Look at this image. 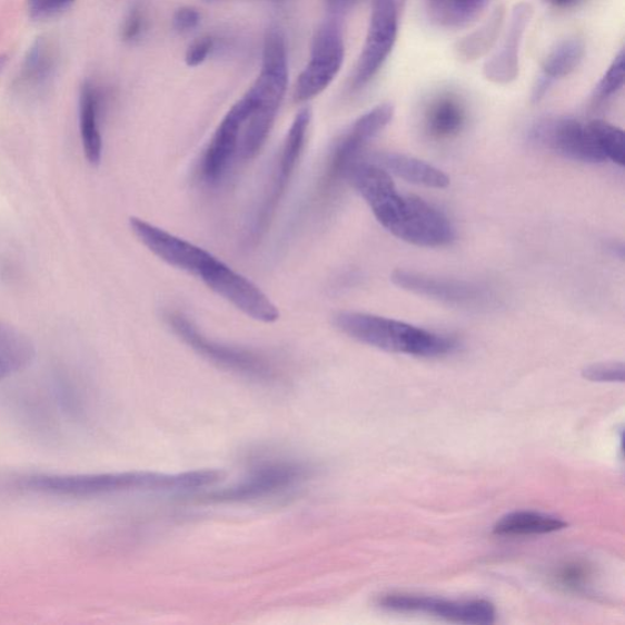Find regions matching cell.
Returning a JSON list of instances; mask_svg holds the SVG:
<instances>
[{"mask_svg":"<svg viewBox=\"0 0 625 625\" xmlns=\"http://www.w3.org/2000/svg\"><path fill=\"white\" fill-rule=\"evenodd\" d=\"M220 473L215 470L166 475L149 472L51 474L24 473L11 475L2 484L14 494L58 499H93L131 492H183L215 484Z\"/></svg>","mask_w":625,"mask_h":625,"instance_id":"1","label":"cell"},{"mask_svg":"<svg viewBox=\"0 0 625 625\" xmlns=\"http://www.w3.org/2000/svg\"><path fill=\"white\" fill-rule=\"evenodd\" d=\"M529 140L560 157L589 165L606 161L589 125L572 118H546L529 130Z\"/></svg>","mask_w":625,"mask_h":625,"instance_id":"8","label":"cell"},{"mask_svg":"<svg viewBox=\"0 0 625 625\" xmlns=\"http://www.w3.org/2000/svg\"><path fill=\"white\" fill-rule=\"evenodd\" d=\"M625 79V54L621 49L612 65L605 72L602 80L598 81L594 91V102L603 103L608 98L615 96L623 87Z\"/></svg>","mask_w":625,"mask_h":625,"instance_id":"26","label":"cell"},{"mask_svg":"<svg viewBox=\"0 0 625 625\" xmlns=\"http://www.w3.org/2000/svg\"><path fill=\"white\" fill-rule=\"evenodd\" d=\"M36 349L27 335L0 321V384L27 369Z\"/></svg>","mask_w":625,"mask_h":625,"instance_id":"20","label":"cell"},{"mask_svg":"<svg viewBox=\"0 0 625 625\" xmlns=\"http://www.w3.org/2000/svg\"><path fill=\"white\" fill-rule=\"evenodd\" d=\"M306 469L292 464L268 465L258 468L251 477L229 489L212 494L210 497L219 503H239L257 499L292 486L305 478Z\"/></svg>","mask_w":625,"mask_h":625,"instance_id":"14","label":"cell"},{"mask_svg":"<svg viewBox=\"0 0 625 625\" xmlns=\"http://www.w3.org/2000/svg\"><path fill=\"white\" fill-rule=\"evenodd\" d=\"M267 2L272 4H282L286 2V0H267Z\"/></svg>","mask_w":625,"mask_h":625,"instance_id":"34","label":"cell"},{"mask_svg":"<svg viewBox=\"0 0 625 625\" xmlns=\"http://www.w3.org/2000/svg\"><path fill=\"white\" fill-rule=\"evenodd\" d=\"M345 179L365 199L374 217L394 235L405 217L407 196L398 194L390 172L369 160L358 159Z\"/></svg>","mask_w":625,"mask_h":625,"instance_id":"6","label":"cell"},{"mask_svg":"<svg viewBox=\"0 0 625 625\" xmlns=\"http://www.w3.org/2000/svg\"><path fill=\"white\" fill-rule=\"evenodd\" d=\"M255 101L246 92L225 115L212 135L204 159V175L207 181H220L237 161L242 125L251 115Z\"/></svg>","mask_w":625,"mask_h":625,"instance_id":"11","label":"cell"},{"mask_svg":"<svg viewBox=\"0 0 625 625\" xmlns=\"http://www.w3.org/2000/svg\"><path fill=\"white\" fill-rule=\"evenodd\" d=\"M394 111V106L390 103L374 107L337 139L320 181L324 192H329L346 178L347 170L360 159L367 145L391 122Z\"/></svg>","mask_w":625,"mask_h":625,"instance_id":"5","label":"cell"},{"mask_svg":"<svg viewBox=\"0 0 625 625\" xmlns=\"http://www.w3.org/2000/svg\"><path fill=\"white\" fill-rule=\"evenodd\" d=\"M218 41L216 37L210 34H205L198 37L191 42L186 49L185 62L189 68H198L205 65V62L217 51Z\"/></svg>","mask_w":625,"mask_h":625,"instance_id":"29","label":"cell"},{"mask_svg":"<svg viewBox=\"0 0 625 625\" xmlns=\"http://www.w3.org/2000/svg\"><path fill=\"white\" fill-rule=\"evenodd\" d=\"M345 56L341 21L331 16L319 24L312 37L307 65L295 82V102L307 103L327 91L339 77Z\"/></svg>","mask_w":625,"mask_h":625,"instance_id":"3","label":"cell"},{"mask_svg":"<svg viewBox=\"0 0 625 625\" xmlns=\"http://www.w3.org/2000/svg\"><path fill=\"white\" fill-rule=\"evenodd\" d=\"M567 523L552 515L540 512L519 510L499 519L494 527L498 536H530L544 535L567 528Z\"/></svg>","mask_w":625,"mask_h":625,"instance_id":"21","label":"cell"},{"mask_svg":"<svg viewBox=\"0 0 625 625\" xmlns=\"http://www.w3.org/2000/svg\"><path fill=\"white\" fill-rule=\"evenodd\" d=\"M487 3L489 0H439L430 9L445 27L460 28L478 18Z\"/></svg>","mask_w":625,"mask_h":625,"instance_id":"24","label":"cell"},{"mask_svg":"<svg viewBox=\"0 0 625 625\" xmlns=\"http://www.w3.org/2000/svg\"><path fill=\"white\" fill-rule=\"evenodd\" d=\"M201 22V11L192 6L180 7L172 16L173 30L182 34L195 31Z\"/></svg>","mask_w":625,"mask_h":625,"instance_id":"32","label":"cell"},{"mask_svg":"<svg viewBox=\"0 0 625 625\" xmlns=\"http://www.w3.org/2000/svg\"><path fill=\"white\" fill-rule=\"evenodd\" d=\"M56 62L53 44L47 39L37 40L24 59L20 77L21 86L31 91L42 90L53 78Z\"/></svg>","mask_w":625,"mask_h":625,"instance_id":"22","label":"cell"},{"mask_svg":"<svg viewBox=\"0 0 625 625\" xmlns=\"http://www.w3.org/2000/svg\"><path fill=\"white\" fill-rule=\"evenodd\" d=\"M587 125L606 160L609 159L623 167L625 162L624 132L604 120H594Z\"/></svg>","mask_w":625,"mask_h":625,"instance_id":"25","label":"cell"},{"mask_svg":"<svg viewBox=\"0 0 625 625\" xmlns=\"http://www.w3.org/2000/svg\"><path fill=\"white\" fill-rule=\"evenodd\" d=\"M148 29V20L145 9L136 4L133 6L128 16L125 17L121 27V40L128 44L139 43Z\"/></svg>","mask_w":625,"mask_h":625,"instance_id":"28","label":"cell"},{"mask_svg":"<svg viewBox=\"0 0 625 625\" xmlns=\"http://www.w3.org/2000/svg\"><path fill=\"white\" fill-rule=\"evenodd\" d=\"M391 280L401 289L456 306L479 305L487 299L483 287L453 279L434 278L416 271L396 270Z\"/></svg>","mask_w":625,"mask_h":625,"instance_id":"13","label":"cell"},{"mask_svg":"<svg viewBox=\"0 0 625 625\" xmlns=\"http://www.w3.org/2000/svg\"><path fill=\"white\" fill-rule=\"evenodd\" d=\"M368 160L411 183L431 187V189H445L449 185L447 175L440 169L414 157L378 153Z\"/></svg>","mask_w":625,"mask_h":625,"instance_id":"19","label":"cell"},{"mask_svg":"<svg viewBox=\"0 0 625 625\" xmlns=\"http://www.w3.org/2000/svg\"><path fill=\"white\" fill-rule=\"evenodd\" d=\"M504 21L505 9L499 7L479 30L468 34L466 39L458 42L456 47L458 58L465 61H474L489 52L499 30L503 28Z\"/></svg>","mask_w":625,"mask_h":625,"instance_id":"23","label":"cell"},{"mask_svg":"<svg viewBox=\"0 0 625 625\" xmlns=\"http://www.w3.org/2000/svg\"><path fill=\"white\" fill-rule=\"evenodd\" d=\"M583 377L595 383H623L624 365L619 361L593 365L583 370Z\"/></svg>","mask_w":625,"mask_h":625,"instance_id":"30","label":"cell"},{"mask_svg":"<svg viewBox=\"0 0 625 625\" xmlns=\"http://www.w3.org/2000/svg\"><path fill=\"white\" fill-rule=\"evenodd\" d=\"M399 240L420 247L453 242L455 229L443 211L416 196H407L404 220L394 234Z\"/></svg>","mask_w":625,"mask_h":625,"instance_id":"12","label":"cell"},{"mask_svg":"<svg viewBox=\"0 0 625 625\" xmlns=\"http://www.w3.org/2000/svg\"><path fill=\"white\" fill-rule=\"evenodd\" d=\"M532 16L533 8L530 4L519 3L516 6L503 48L485 65L484 73L487 80L495 83H509L517 79L519 44Z\"/></svg>","mask_w":625,"mask_h":625,"instance_id":"15","label":"cell"},{"mask_svg":"<svg viewBox=\"0 0 625 625\" xmlns=\"http://www.w3.org/2000/svg\"><path fill=\"white\" fill-rule=\"evenodd\" d=\"M585 54L584 42L569 39L558 43L543 62L542 75L533 90V102H540L555 81L567 78L581 66Z\"/></svg>","mask_w":625,"mask_h":625,"instance_id":"17","label":"cell"},{"mask_svg":"<svg viewBox=\"0 0 625 625\" xmlns=\"http://www.w3.org/2000/svg\"><path fill=\"white\" fill-rule=\"evenodd\" d=\"M466 121L467 108L454 93L436 96L425 110V129L436 140L453 139L464 130Z\"/></svg>","mask_w":625,"mask_h":625,"instance_id":"18","label":"cell"},{"mask_svg":"<svg viewBox=\"0 0 625 625\" xmlns=\"http://www.w3.org/2000/svg\"><path fill=\"white\" fill-rule=\"evenodd\" d=\"M106 95L102 87L86 81L80 91V132L83 153L91 166L101 165L103 157L102 117Z\"/></svg>","mask_w":625,"mask_h":625,"instance_id":"16","label":"cell"},{"mask_svg":"<svg viewBox=\"0 0 625 625\" xmlns=\"http://www.w3.org/2000/svg\"><path fill=\"white\" fill-rule=\"evenodd\" d=\"M592 575L593 571L589 566L581 564V562H571L558 569L555 578L566 589L578 592L589 584Z\"/></svg>","mask_w":625,"mask_h":625,"instance_id":"27","label":"cell"},{"mask_svg":"<svg viewBox=\"0 0 625 625\" xmlns=\"http://www.w3.org/2000/svg\"><path fill=\"white\" fill-rule=\"evenodd\" d=\"M398 36L397 0H373L367 36L349 83L353 92L367 87L394 51Z\"/></svg>","mask_w":625,"mask_h":625,"instance_id":"4","label":"cell"},{"mask_svg":"<svg viewBox=\"0 0 625 625\" xmlns=\"http://www.w3.org/2000/svg\"><path fill=\"white\" fill-rule=\"evenodd\" d=\"M336 328L354 340L385 353L416 357H440L455 351L453 337L428 331L415 325L360 311H340Z\"/></svg>","mask_w":625,"mask_h":625,"instance_id":"2","label":"cell"},{"mask_svg":"<svg viewBox=\"0 0 625 625\" xmlns=\"http://www.w3.org/2000/svg\"><path fill=\"white\" fill-rule=\"evenodd\" d=\"M3 59H0V61H2Z\"/></svg>","mask_w":625,"mask_h":625,"instance_id":"35","label":"cell"},{"mask_svg":"<svg viewBox=\"0 0 625 625\" xmlns=\"http://www.w3.org/2000/svg\"><path fill=\"white\" fill-rule=\"evenodd\" d=\"M378 605L401 614H427L464 624H493L495 606L486 599H445L433 596L390 594L379 598Z\"/></svg>","mask_w":625,"mask_h":625,"instance_id":"9","label":"cell"},{"mask_svg":"<svg viewBox=\"0 0 625 625\" xmlns=\"http://www.w3.org/2000/svg\"><path fill=\"white\" fill-rule=\"evenodd\" d=\"M77 0H28L30 17L46 20L67 11Z\"/></svg>","mask_w":625,"mask_h":625,"instance_id":"31","label":"cell"},{"mask_svg":"<svg viewBox=\"0 0 625 625\" xmlns=\"http://www.w3.org/2000/svg\"><path fill=\"white\" fill-rule=\"evenodd\" d=\"M167 321L171 330L198 355L222 368L245 374L257 379H270L271 368L260 356L248 349L236 348L209 340L196 325L180 312H169Z\"/></svg>","mask_w":625,"mask_h":625,"instance_id":"7","label":"cell"},{"mask_svg":"<svg viewBox=\"0 0 625 625\" xmlns=\"http://www.w3.org/2000/svg\"><path fill=\"white\" fill-rule=\"evenodd\" d=\"M311 121V111L304 108L297 112L289 131H287L280 149L277 167H275L270 189L262 201L255 220V235H260L277 210L287 186L297 168L299 158L304 153Z\"/></svg>","mask_w":625,"mask_h":625,"instance_id":"10","label":"cell"},{"mask_svg":"<svg viewBox=\"0 0 625 625\" xmlns=\"http://www.w3.org/2000/svg\"><path fill=\"white\" fill-rule=\"evenodd\" d=\"M547 2L556 8L566 9L579 4L582 0H547Z\"/></svg>","mask_w":625,"mask_h":625,"instance_id":"33","label":"cell"}]
</instances>
